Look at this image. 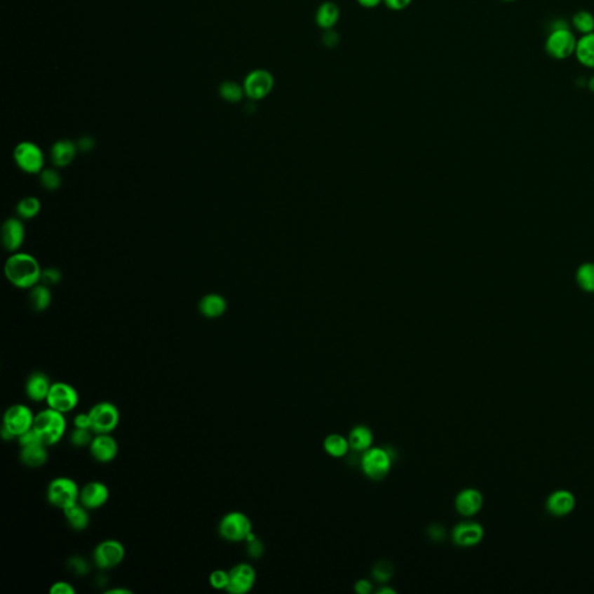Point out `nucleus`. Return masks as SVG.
<instances>
[{
	"label": "nucleus",
	"instance_id": "18",
	"mask_svg": "<svg viewBox=\"0 0 594 594\" xmlns=\"http://www.w3.org/2000/svg\"><path fill=\"white\" fill-rule=\"evenodd\" d=\"M576 507V498L569 490H556L548 496L546 511L555 518L567 517Z\"/></svg>",
	"mask_w": 594,
	"mask_h": 594
},
{
	"label": "nucleus",
	"instance_id": "16",
	"mask_svg": "<svg viewBox=\"0 0 594 594\" xmlns=\"http://www.w3.org/2000/svg\"><path fill=\"white\" fill-rule=\"evenodd\" d=\"M88 450L94 460L100 464H108L118 457V441L112 437V434H95Z\"/></svg>",
	"mask_w": 594,
	"mask_h": 594
},
{
	"label": "nucleus",
	"instance_id": "33",
	"mask_svg": "<svg viewBox=\"0 0 594 594\" xmlns=\"http://www.w3.org/2000/svg\"><path fill=\"white\" fill-rule=\"evenodd\" d=\"M244 94V88L235 81H225L220 86V95L228 102H238Z\"/></svg>",
	"mask_w": 594,
	"mask_h": 594
},
{
	"label": "nucleus",
	"instance_id": "1",
	"mask_svg": "<svg viewBox=\"0 0 594 594\" xmlns=\"http://www.w3.org/2000/svg\"><path fill=\"white\" fill-rule=\"evenodd\" d=\"M5 276L17 288L31 289L41 281L40 264L28 253H14L5 262Z\"/></svg>",
	"mask_w": 594,
	"mask_h": 594
},
{
	"label": "nucleus",
	"instance_id": "8",
	"mask_svg": "<svg viewBox=\"0 0 594 594\" xmlns=\"http://www.w3.org/2000/svg\"><path fill=\"white\" fill-rule=\"evenodd\" d=\"M13 158L18 168L28 175H40L44 166V155L33 142H21L15 147Z\"/></svg>",
	"mask_w": 594,
	"mask_h": 594
},
{
	"label": "nucleus",
	"instance_id": "12",
	"mask_svg": "<svg viewBox=\"0 0 594 594\" xmlns=\"http://www.w3.org/2000/svg\"><path fill=\"white\" fill-rule=\"evenodd\" d=\"M257 574L249 563L236 564L229 570V584L225 591L231 594H245L255 586Z\"/></svg>",
	"mask_w": 594,
	"mask_h": 594
},
{
	"label": "nucleus",
	"instance_id": "32",
	"mask_svg": "<svg viewBox=\"0 0 594 594\" xmlns=\"http://www.w3.org/2000/svg\"><path fill=\"white\" fill-rule=\"evenodd\" d=\"M572 26L578 33L586 35L594 32V15L588 11H578L572 17Z\"/></svg>",
	"mask_w": 594,
	"mask_h": 594
},
{
	"label": "nucleus",
	"instance_id": "21",
	"mask_svg": "<svg viewBox=\"0 0 594 594\" xmlns=\"http://www.w3.org/2000/svg\"><path fill=\"white\" fill-rule=\"evenodd\" d=\"M77 144L70 140H60L55 142L50 150V158L56 168H65L74 161L77 155Z\"/></svg>",
	"mask_w": 594,
	"mask_h": 594
},
{
	"label": "nucleus",
	"instance_id": "31",
	"mask_svg": "<svg viewBox=\"0 0 594 594\" xmlns=\"http://www.w3.org/2000/svg\"><path fill=\"white\" fill-rule=\"evenodd\" d=\"M41 202L35 196H27L19 201L17 205V214L24 220H32L40 212Z\"/></svg>",
	"mask_w": 594,
	"mask_h": 594
},
{
	"label": "nucleus",
	"instance_id": "26",
	"mask_svg": "<svg viewBox=\"0 0 594 594\" xmlns=\"http://www.w3.org/2000/svg\"><path fill=\"white\" fill-rule=\"evenodd\" d=\"M574 56L583 67L594 69V32L577 40Z\"/></svg>",
	"mask_w": 594,
	"mask_h": 594
},
{
	"label": "nucleus",
	"instance_id": "36",
	"mask_svg": "<svg viewBox=\"0 0 594 594\" xmlns=\"http://www.w3.org/2000/svg\"><path fill=\"white\" fill-rule=\"evenodd\" d=\"M393 565L388 562L382 561L376 564L373 567V576L379 583H386L393 576Z\"/></svg>",
	"mask_w": 594,
	"mask_h": 594
},
{
	"label": "nucleus",
	"instance_id": "37",
	"mask_svg": "<svg viewBox=\"0 0 594 594\" xmlns=\"http://www.w3.org/2000/svg\"><path fill=\"white\" fill-rule=\"evenodd\" d=\"M209 584L215 590H227L229 584V571H212L209 576Z\"/></svg>",
	"mask_w": 594,
	"mask_h": 594
},
{
	"label": "nucleus",
	"instance_id": "13",
	"mask_svg": "<svg viewBox=\"0 0 594 594\" xmlns=\"http://www.w3.org/2000/svg\"><path fill=\"white\" fill-rule=\"evenodd\" d=\"M274 86V78L267 70H253L246 76L244 81V92L253 100H260L267 97Z\"/></svg>",
	"mask_w": 594,
	"mask_h": 594
},
{
	"label": "nucleus",
	"instance_id": "41",
	"mask_svg": "<svg viewBox=\"0 0 594 594\" xmlns=\"http://www.w3.org/2000/svg\"><path fill=\"white\" fill-rule=\"evenodd\" d=\"M390 10L402 11L407 8L412 0H383Z\"/></svg>",
	"mask_w": 594,
	"mask_h": 594
},
{
	"label": "nucleus",
	"instance_id": "7",
	"mask_svg": "<svg viewBox=\"0 0 594 594\" xmlns=\"http://www.w3.org/2000/svg\"><path fill=\"white\" fill-rule=\"evenodd\" d=\"M94 434H111L120 423V411L112 402H99L88 411Z\"/></svg>",
	"mask_w": 594,
	"mask_h": 594
},
{
	"label": "nucleus",
	"instance_id": "42",
	"mask_svg": "<svg viewBox=\"0 0 594 594\" xmlns=\"http://www.w3.org/2000/svg\"><path fill=\"white\" fill-rule=\"evenodd\" d=\"M94 144H95V142H94L93 138L85 136L78 141L77 148L79 151L90 152L94 148Z\"/></svg>",
	"mask_w": 594,
	"mask_h": 594
},
{
	"label": "nucleus",
	"instance_id": "43",
	"mask_svg": "<svg viewBox=\"0 0 594 594\" xmlns=\"http://www.w3.org/2000/svg\"><path fill=\"white\" fill-rule=\"evenodd\" d=\"M354 590L360 594H370L373 590V584L367 579H360V581H356Z\"/></svg>",
	"mask_w": 594,
	"mask_h": 594
},
{
	"label": "nucleus",
	"instance_id": "19",
	"mask_svg": "<svg viewBox=\"0 0 594 594\" xmlns=\"http://www.w3.org/2000/svg\"><path fill=\"white\" fill-rule=\"evenodd\" d=\"M1 244L8 252L20 249L25 241V227L22 222L15 217H10L4 222L1 227Z\"/></svg>",
	"mask_w": 594,
	"mask_h": 594
},
{
	"label": "nucleus",
	"instance_id": "46",
	"mask_svg": "<svg viewBox=\"0 0 594 594\" xmlns=\"http://www.w3.org/2000/svg\"><path fill=\"white\" fill-rule=\"evenodd\" d=\"M104 593L107 594H131L133 592L130 590H128V588H111V590H108V591L104 592Z\"/></svg>",
	"mask_w": 594,
	"mask_h": 594
},
{
	"label": "nucleus",
	"instance_id": "3",
	"mask_svg": "<svg viewBox=\"0 0 594 594\" xmlns=\"http://www.w3.org/2000/svg\"><path fill=\"white\" fill-rule=\"evenodd\" d=\"M576 44L577 40L574 34L567 26L558 25L556 27L551 28L544 43V49L549 58L563 61L574 55Z\"/></svg>",
	"mask_w": 594,
	"mask_h": 594
},
{
	"label": "nucleus",
	"instance_id": "2",
	"mask_svg": "<svg viewBox=\"0 0 594 594\" xmlns=\"http://www.w3.org/2000/svg\"><path fill=\"white\" fill-rule=\"evenodd\" d=\"M33 428L40 437L41 443L47 447L58 445L67 432V420L63 413L56 410H42L35 414Z\"/></svg>",
	"mask_w": 594,
	"mask_h": 594
},
{
	"label": "nucleus",
	"instance_id": "24",
	"mask_svg": "<svg viewBox=\"0 0 594 594\" xmlns=\"http://www.w3.org/2000/svg\"><path fill=\"white\" fill-rule=\"evenodd\" d=\"M64 517L67 524L74 531H85L90 525V514L86 507L79 501L63 510Z\"/></svg>",
	"mask_w": 594,
	"mask_h": 594
},
{
	"label": "nucleus",
	"instance_id": "25",
	"mask_svg": "<svg viewBox=\"0 0 594 594\" xmlns=\"http://www.w3.org/2000/svg\"><path fill=\"white\" fill-rule=\"evenodd\" d=\"M373 432L366 425H358L353 427L349 434V443L351 450L358 453H363L373 447Z\"/></svg>",
	"mask_w": 594,
	"mask_h": 594
},
{
	"label": "nucleus",
	"instance_id": "20",
	"mask_svg": "<svg viewBox=\"0 0 594 594\" xmlns=\"http://www.w3.org/2000/svg\"><path fill=\"white\" fill-rule=\"evenodd\" d=\"M50 379L43 372H34L28 376L26 384H25V393L26 396L33 402H43L47 400L48 393L50 391Z\"/></svg>",
	"mask_w": 594,
	"mask_h": 594
},
{
	"label": "nucleus",
	"instance_id": "23",
	"mask_svg": "<svg viewBox=\"0 0 594 594\" xmlns=\"http://www.w3.org/2000/svg\"><path fill=\"white\" fill-rule=\"evenodd\" d=\"M227 308H228L227 301L219 294H208L203 296L198 303V310L201 315L210 319L219 318L224 315Z\"/></svg>",
	"mask_w": 594,
	"mask_h": 594
},
{
	"label": "nucleus",
	"instance_id": "28",
	"mask_svg": "<svg viewBox=\"0 0 594 594\" xmlns=\"http://www.w3.org/2000/svg\"><path fill=\"white\" fill-rule=\"evenodd\" d=\"M31 289V292L28 296V303H29L32 309L36 313H42L44 310H47L51 304V299H53L50 287L42 283V285H34L33 288Z\"/></svg>",
	"mask_w": 594,
	"mask_h": 594
},
{
	"label": "nucleus",
	"instance_id": "9",
	"mask_svg": "<svg viewBox=\"0 0 594 594\" xmlns=\"http://www.w3.org/2000/svg\"><path fill=\"white\" fill-rule=\"evenodd\" d=\"M126 558L125 546L115 539L101 541L93 551V561L100 570H111L118 567Z\"/></svg>",
	"mask_w": 594,
	"mask_h": 594
},
{
	"label": "nucleus",
	"instance_id": "40",
	"mask_svg": "<svg viewBox=\"0 0 594 594\" xmlns=\"http://www.w3.org/2000/svg\"><path fill=\"white\" fill-rule=\"evenodd\" d=\"M74 428L92 430L91 417L90 413H78L74 419Z\"/></svg>",
	"mask_w": 594,
	"mask_h": 594
},
{
	"label": "nucleus",
	"instance_id": "14",
	"mask_svg": "<svg viewBox=\"0 0 594 594\" xmlns=\"http://www.w3.org/2000/svg\"><path fill=\"white\" fill-rule=\"evenodd\" d=\"M484 537V528L476 521H461L452 531V540L457 547L471 548L480 544Z\"/></svg>",
	"mask_w": 594,
	"mask_h": 594
},
{
	"label": "nucleus",
	"instance_id": "30",
	"mask_svg": "<svg viewBox=\"0 0 594 594\" xmlns=\"http://www.w3.org/2000/svg\"><path fill=\"white\" fill-rule=\"evenodd\" d=\"M576 282L585 292H594V262L581 264L576 271Z\"/></svg>",
	"mask_w": 594,
	"mask_h": 594
},
{
	"label": "nucleus",
	"instance_id": "15",
	"mask_svg": "<svg viewBox=\"0 0 594 594\" xmlns=\"http://www.w3.org/2000/svg\"><path fill=\"white\" fill-rule=\"evenodd\" d=\"M109 499V489L100 480H92L85 484L79 492V503L88 510H97Z\"/></svg>",
	"mask_w": 594,
	"mask_h": 594
},
{
	"label": "nucleus",
	"instance_id": "44",
	"mask_svg": "<svg viewBox=\"0 0 594 594\" xmlns=\"http://www.w3.org/2000/svg\"><path fill=\"white\" fill-rule=\"evenodd\" d=\"M324 41H325L328 47H333L338 42V39H337L336 34L329 29V32L324 35Z\"/></svg>",
	"mask_w": 594,
	"mask_h": 594
},
{
	"label": "nucleus",
	"instance_id": "17",
	"mask_svg": "<svg viewBox=\"0 0 594 594\" xmlns=\"http://www.w3.org/2000/svg\"><path fill=\"white\" fill-rule=\"evenodd\" d=\"M483 504L484 498L482 492L473 487H468L457 494L455 498V510L462 517H473L477 513H480Z\"/></svg>",
	"mask_w": 594,
	"mask_h": 594
},
{
	"label": "nucleus",
	"instance_id": "35",
	"mask_svg": "<svg viewBox=\"0 0 594 594\" xmlns=\"http://www.w3.org/2000/svg\"><path fill=\"white\" fill-rule=\"evenodd\" d=\"M93 431L83 430V428H74V432L71 433L70 441L74 447L81 448V447H88L91 445L93 440Z\"/></svg>",
	"mask_w": 594,
	"mask_h": 594
},
{
	"label": "nucleus",
	"instance_id": "45",
	"mask_svg": "<svg viewBox=\"0 0 594 594\" xmlns=\"http://www.w3.org/2000/svg\"><path fill=\"white\" fill-rule=\"evenodd\" d=\"M381 1H383V0H358V3L361 6L366 7V8H373V7L377 6Z\"/></svg>",
	"mask_w": 594,
	"mask_h": 594
},
{
	"label": "nucleus",
	"instance_id": "39",
	"mask_svg": "<svg viewBox=\"0 0 594 594\" xmlns=\"http://www.w3.org/2000/svg\"><path fill=\"white\" fill-rule=\"evenodd\" d=\"M49 592L51 594H74L76 593V588L67 581H60L51 585Z\"/></svg>",
	"mask_w": 594,
	"mask_h": 594
},
{
	"label": "nucleus",
	"instance_id": "22",
	"mask_svg": "<svg viewBox=\"0 0 594 594\" xmlns=\"http://www.w3.org/2000/svg\"><path fill=\"white\" fill-rule=\"evenodd\" d=\"M48 447L43 443L20 447V460L28 468H40L47 464Z\"/></svg>",
	"mask_w": 594,
	"mask_h": 594
},
{
	"label": "nucleus",
	"instance_id": "4",
	"mask_svg": "<svg viewBox=\"0 0 594 594\" xmlns=\"http://www.w3.org/2000/svg\"><path fill=\"white\" fill-rule=\"evenodd\" d=\"M81 489L70 477H56L47 487V499L53 506L65 510L79 501Z\"/></svg>",
	"mask_w": 594,
	"mask_h": 594
},
{
	"label": "nucleus",
	"instance_id": "10",
	"mask_svg": "<svg viewBox=\"0 0 594 594\" xmlns=\"http://www.w3.org/2000/svg\"><path fill=\"white\" fill-rule=\"evenodd\" d=\"M48 407L56 410L58 412H71L79 403V395L76 388L65 382H55L51 384L50 391L48 393Z\"/></svg>",
	"mask_w": 594,
	"mask_h": 594
},
{
	"label": "nucleus",
	"instance_id": "48",
	"mask_svg": "<svg viewBox=\"0 0 594 594\" xmlns=\"http://www.w3.org/2000/svg\"><path fill=\"white\" fill-rule=\"evenodd\" d=\"M588 88L594 94V76H592L591 79L588 81Z\"/></svg>",
	"mask_w": 594,
	"mask_h": 594
},
{
	"label": "nucleus",
	"instance_id": "6",
	"mask_svg": "<svg viewBox=\"0 0 594 594\" xmlns=\"http://www.w3.org/2000/svg\"><path fill=\"white\" fill-rule=\"evenodd\" d=\"M219 533L223 540L234 544L246 541L252 533L251 520L241 511H231L220 521Z\"/></svg>",
	"mask_w": 594,
	"mask_h": 594
},
{
	"label": "nucleus",
	"instance_id": "27",
	"mask_svg": "<svg viewBox=\"0 0 594 594\" xmlns=\"http://www.w3.org/2000/svg\"><path fill=\"white\" fill-rule=\"evenodd\" d=\"M339 7L337 6L336 4L332 3V1H326V3H323L317 10L316 22L319 27L329 31L336 26L337 22L339 20Z\"/></svg>",
	"mask_w": 594,
	"mask_h": 594
},
{
	"label": "nucleus",
	"instance_id": "38",
	"mask_svg": "<svg viewBox=\"0 0 594 594\" xmlns=\"http://www.w3.org/2000/svg\"><path fill=\"white\" fill-rule=\"evenodd\" d=\"M62 281V272L58 269L55 267H49V269H42L41 273V282L43 285L51 287L56 285Z\"/></svg>",
	"mask_w": 594,
	"mask_h": 594
},
{
	"label": "nucleus",
	"instance_id": "49",
	"mask_svg": "<svg viewBox=\"0 0 594 594\" xmlns=\"http://www.w3.org/2000/svg\"><path fill=\"white\" fill-rule=\"evenodd\" d=\"M501 1H506V3H513V1H517V0H501Z\"/></svg>",
	"mask_w": 594,
	"mask_h": 594
},
{
	"label": "nucleus",
	"instance_id": "5",
	"mask_svg": "<svg viewBox=\"0 0 594 594\" xmlns=\"http://www.w3.org/2000/svg\"><path fill=\"white\" fill-rule=\"evenodd\" d=\"M393 464V457L388 450L382 447H372L363 452L360 466L365 476L370 480H381L389 473Z\"/></svg>",
	"mask_w": 594,
	"mask_h": 594
},
{
	"label": "nucleus",
	"instance_id": "11",
	"mask_svg": "<svg viewBox=\"0 0 594 594\" xmlns=\"http://www.w3.org/2000/svg\"><path fill=\"white\" fill-rule=\"evenodd\" d=\"M34 419L35 414L27 405L14 404L4 413L3 427L10 431L14 437L19 438L33 428Z\"/></svg>",
	"mask_w": 594,
	"mask_h": 594
},
{
	"label": "nucleus",
	"instance_id": "29",
	"mask_svg": "<svg viewBox=\"0 0 594 594\" xmlns=\"http://www.w3.org/2000/svg\"><path fill=\"white\" fill-rule=\"evenodd\" d=\"M323 446L330 457H336V459L346 457L351 450L349 438L344 437L339 433L329 434L324 440Z\"/></svg>",
	"mask_w": 594,
	"mask_h": 594
},
{
	"label": "nucleus",
	"instance_id": "47",
	"mask_svg": "<svg viewBox=\"0 0 594 594\" xmlns=\"http://www.w3.org/2000/svg\"><path fill=\"white\" fill-rule=\"evenodd\" d=\"M377 592H379V593H381V594H386H386H388V593L395 594V593H396V591H395V590H393V588H384V586H383V588H379V591H377Z\"/></svg>",
	"mask_w": 594,
	"mask_h": 594
},
{
	"label": "nucleus",
	"instance_id": "34",
	"mask_svg": "<svg viewBox=\"0 0 594 594\" xmlns=\"http://www.w3.org/2000/svg\"><path fill=\"white\" fill-rule=\"evenodd\" d=\"M40 182L47 191H58L62 185V177L54 168H43L40 173Z\"/></svg>",
	"mask_w": 594,
	"mask_h": 594
}]
</instances>
